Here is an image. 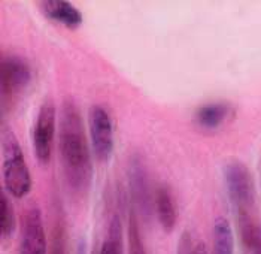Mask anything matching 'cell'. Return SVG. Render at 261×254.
Here are the masks:
<instances>
[{
	"label": "cell",
	"mask_w": 261,
	"mask_h": 254,
	"mask_svg": "<svg viewBox=\"0 0 261 254\" xmlns=\"http://www.w3.org/2000/svg\"><path fill=\"white\" fill-rule=\"evenodd\" d=\"M59 150L67 184L76 192L87 190L93 178L91 153L78 108L70 99L63 103L61 109Z\"/></svg>",
	"instance_id": "cell-1"
},
{
	"label": "cell",
	"mask_w": 261,
	"mask_h": 254,
	"mask_svg": "<svg viewBox=\"0 0 261 254\" xmlns=\"http://www.w3.org/2000/svg\"><path fill=\"white\" fill-rule=\"evenodd\" d=\"M2 151L5 189L9 195L21 199L32 190V175L22 156L18 139L8 127H3L2 132Z\"/></svg>",
	"instance_id": "cell-2"
},
{
	"label": "cell",
	"mask_w": 261,
	"mask_h": 254,
	"mask_svg": "<svg viewBox=\"0 0 261 254\" xmlns=\"http://www.w3.org/2000/svg\"><path fill=\"white\" fill-rule=\"evenodd\" d=\"M32 79V71L25 60L18 56H6L0 61L2 111L14 106Z\"/></svg>",
	"instance_id": "cell-3"
},
{
	"label": "cell",
	"mask_w": 261,
	"mask_h": 254,
	"mask_svg": "<svg viewBox=\"0 0 261 254\" xmlns=\"http://www.w3.org/2000/svg\"><path fill=\"white\" fill-rule=\"evenodd\" d=\"M224 179L238 215H251L255 202V186L249 169L241 161H231L225 165Z\"/></svg>",
	"instance_id": "cell-4"
},
{
	"label": "cell",
	"mask_w": 261,
	"mask_h": 254,
	"mask_svg": "<svg viewBox=\"0 0 261 254\" xmlns=\"http://www.w3.org/2000/svg\"><path fill=\"white\" fill-rule=\"evenodd\" d=\"M88 123H90V136H91L93 153L99 161H108L114 151L112 120L103 106L94 105L90 108Z\"/></svg>",
	"instance_id": "cell-5"
},
{
	"label": "cell",
	"mask_w": 261,
	"mask_h": 254,
	"mask_svg": "<svg viewBox=\"0 0 261 254\" xmlns=\"http://www.w3.org/2000/svg\"><path fill=\"white\" fill-rule=\"evenodd\" d=\"M56 133V106L53 102H45L39 109L33 129L35 153L42 165H48L53 154V142Z\"/></svg>",
	"instance_id": "cell-6"
},
{
	"label": "cell",
	"mask_w": 261,
	"mask_h": 254,
	"mask_svg": "<svg viewBox=\"0 0 261 254\" xmlns=\"http://www.w3.org/2000/svg\"><path fill=\"white\" fill-rule=\"evenodd\" d=\"M20 254H46V236L39 208H30L24 217Z\"/></svg>",
	"instance_id": "cell-7"
},
{
	"label": "cell",
	"mask_w": 261,
	"mask_h": 254,
	"mask_svg": "<svg viewBox=\"0 0 261 254\" xmlns=\"http://www.w3.org/2000/svg\"><path fill=\"white\" fill-rule=\"evenodd\" d=\"M128 181H130V190L135 202L141 206V210L148 213L151 205V187H149L148 172L139 157H133L130 161Z\"/></svg>",
	"instance_id": "cell-8"
},
{
	"label": "cell",
	"mask_w": 261,
	"mask_h": 254,
	"mask_svg": "<svg viewBox=\"0 0 261 254\" xmlns=\"http://www.w3.org/2000/svg\"><path fill=\"white\" fill-rule=\"evenodd\" d=\"M40 8L46 18L59 22L67 29H78L82 24V14L70 2L46 0V2H40Z\"/></svg>",
	"instance_id": "cell-9"
},
{
	"label": "cell",
	"mask_w": 261,
	"mask_h": 254,
	"mask_svg": "<svg viewBox=\"0 0 261 254\" xmlns=\"http://www.w3.org/2000/svg\"><path fill=\"white\" fill-rule=\"evenodd\" d=\"M230 114V106L227 103H209L200 106L196 114H194V121L201 129L214 130L218 129L225 118Z\"/></svg>",
	"instance_id": "cell-10"
},
{
	"label": "cell",
	"mask_w": 261,
	"mask_h": 254,
	"mask_svg": "<svg viewBox=\"0 0 261 254\" xmlns=\"http://www.w3.org/2000/svg\"><path fill=\"white\" fill-rule=\"evenodd\" d=\"M155 210L160 224L166 232H172L176 224V210L172 196L166 187H160L155 195Z\"/></svg>",
	"instance_id": "cell-11"
},
{
	"label": "cell",
	"mask_w": 261,
	"mask_h": 254,
	"mask_svg": "<svg viewBox=\"0 0 261 254\" xmlns=\"http://www.w3.org/2000/svg\"><path fill=\"white\" fill-rule=\"evenodd\" d=\"M214 254H234V235L227 218L218 217L214 223Z\"/></svg>",
	"instance_id": "cell-12"
},
{
	"label": "cell",
	"mask_w": 261,
	"mask_h": 254,
	"mask_svg": "<svg viewBox=\"0 0 261 254\" xmlns=\"http://www.w3.org/2000/svg\"><path fill=\"white\" fill-rule=\"evenodd\" d=\"M17 220L15 211L9 200V196L6 195V190H0V235L3 239L11 238L15 232Z\"/></svg>",
	"instance_id": "cell-13"
},
{
	"label": "cell",
	"mask_w": 261,
	"mask_h": 254,
	"mask_svg": "<svg viewBox=\"0 0 261 254\" xmlns=\"http://www.w3.org/2000/svg\"><path fill=\"white\" fill-rule=\"evenodd\" d=\"M122 230H121V220L115 214L111 220L108 238L101 245L99 254H122Z\"/></svg>",
	"instance_id": "cell-14"
},
{
	"label": "cell",
	"mask_w": 261,
	"mask_h": 254,
	"mask_svg": "<svg viewBox=\"0 0 261 254\" xmlns=\"http://www.w3.org/2000/svg\"><path fill=\"white\" fill-rule=\"evenodd\" d=\"M128 253L130 254H146L143 241H142L141 232H139V226H138V220L136 215H130L128 220Z\"/></svg>",
	"instance_id": "cell-15"
},
{
	"label": "cell",
	"mask_w": 261,
	"mask_h": 254,
	"mask_svg": "<svg viewBox=\"0 0 261 254\" xmlns=\"http://www.w3.org/2000/svg\"><path fill=\"white\" fill-rule=\"evenodd\" d=\"M178 254H194V247L191 245V241H190V236L185 234L181 238V242H179V250Z\"/></svg>",
	"instance_id": "cell-16"
},
{
	"label": "cell",
	"mask_w": 261,
	"mask_h": 254,
	"mask_svg": "<svg viewBox=\"0 0 261 254\" xmlns=\"http://www.w3.org/2000/svg\"><path fill=\"white\" fill-rule=\"evenodd\" d=\"M194 254H207V248H206V245L200 242V244H197L196 247H194Z\"/></svg>",
	"instance_id": "cell-17"
}]
</instances>
